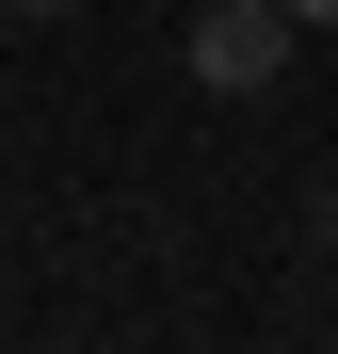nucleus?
Segmentation results:
<instances>
[{
  "instance_id": "f257e3e1",
  "label": "nucleus",
  "mask_w": 338,
  "mask_h": 354,
  "mask_svg": "<svg viewBox=\"0 0 338 354\" xmlns=\"http://www.w3.org/2000/svg\"><path fill=\"white\" fill-rule=\"evenodd\" d=\"M290 0H209V17H194V81L209 97H274V65H290Z\"/></svg>"
},
{
  "instance_id": "f03ea898",
  "label": "nucleus",
  "mask_w": 338,
  "mask_h": 354,
  "mask_svg": "<svg viewBox=\"0 0 338 354\" xmlns=\"http://www.w3.org/2000/svg\"><path fill=\"white\" fill-rule=\"evenodd\" d=\"M290 17H338V0H290Z\"/></svg>"
},
{
  "instance_id": "7ed1b4c3",
  "label": "nucleus",
  "mask_w": 338,
  "mask_h": 354,
  "mask_svg": "<svg viewBox=\"0 0 338 354\" xmlns=\"http://www.w3.org/2000/svg\"><path fill=\"white\" fill-rule=\"evenodd\" d=\"M32 17H65V0H32Z\"/></svg>"
}]
</instances>
